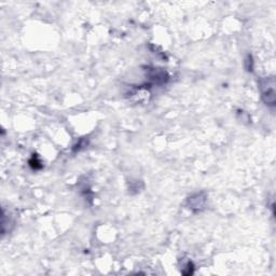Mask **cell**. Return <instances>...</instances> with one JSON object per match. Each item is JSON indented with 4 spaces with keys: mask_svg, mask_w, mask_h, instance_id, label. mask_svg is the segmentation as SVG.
<instances>
[{
    "mask_svg": "<svg viewBox=\"0 0 276 276\" xmlns=\"http://www.w3.org/2000/svg\"><path fill=\"white\" fill-rule=\"evenodd\" d=\"M261 90V97L265 105L270 107L275 106V79L273 77L263 78L259 82Z\"/></svg>",
    "mask_w": 276,
    "mask_h": 276,
    "instance_id": "1",
    "label": "cell"
},
{
    "mask_svg": "<svg viewBox=\"0 0 276 276\" xmlns=\"http://www.w3.org/2000/svg\"><path fill=\"white\" fill-rule=\"evenodd\" d=\"M205 201H206V196L205 193H197L194 194L193 197L189 198L188 203H189V208L194 210V212H201V210L204 208L205 205Z\"/></svg>",
    "mask_w": 276,
    "mask_h": 276,
    "instance_id": "2",
    "label": "cell"
}]
</instances>
